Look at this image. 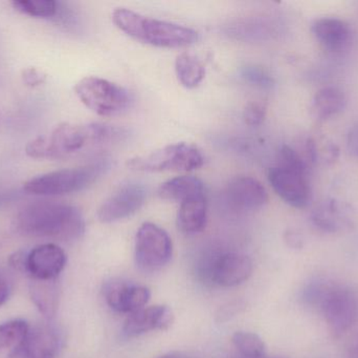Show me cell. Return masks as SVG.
Wrapping results in <instances>:
<instances>
[{"label":"cell","instance_id":"6da1fadb","mask_svg":"<svg viewBox=\"0 0 358 358\" xmlns=\"http://www.w3.org/2000/svg\"><path fill=\"white\" fill-rule=\"evenodd\" d=\"M127 130L105 123H62L48 137L27 143L25 153L33 159L69 160L94 149L124 140Z\"/></svg>","mask_w":358,"mask_h":358},{"label":"cell","instance_id":"7a4b0ae2","mask_svg":"<svg viewBox=\"0 0 358 358\" xmlns=\"http://www.w3.org/2000/svg\"><path fill=\"white\" fill-rule=\"evenodd\" d=\"M15 226L25 237L73 241L84 235L85 221L75 206L40 201L21 209Z\"/></svg>","mask_w":358,"mask_h":358},{"label":"cell","instance_id":"3957f363","mask_svg":"<svg viewBox=\"0 0 358 358\" xmlns=\"http://www.w3.org/2000/svg\"><path fill=\"white\" fill-rule=\"evenodd\" d=\"M302 300L323 315L334 338H341L358 323V292L348 286L315 280L305 286Z\"/></svg>","mask_w":358,"mask_h":358},{"label":"cell","instance_id":"277c9868","mask_svg":"<svg viewBox=\"0 0 358 358\" xmlns=\"http://www.w3.org/2000/svg\"><path fill=\"white\" fill-rule=\"evenodd\" d=\"M113 21L120 31L132 39L157 48H185L197 42L199 37L191 27L151 18L129 8H115Z\"/></svg>","mask_w":358,"mask_h":358},{"label":"cell","instance_id":"5b68a950","mask_svg":"<svg viewBox=\"0 0 358 358\" xmlns=\"http://www.w3.org/2000/svg\"><path fill=\"white\" fill-rule=\"evenodd\" d=\"M110 168L106 159L98 160L85 166L56 170L29 179L24 191L31 195L43 197L69 195L77 193L92 185Z\"/></svg>","mask_w":358,"mask_h":358},{"label":"cell","instance_id":"8992f818","mask_svg":"<svg viewBox=\"0 0 358 358\" xmlns=\"http://www.w3.org/2000/svg\"><path fill=\"white\" fill-rule=\"evenodd\" d=\"M75 92L86 107L102 117L121 115L131 106V95L126 88L94 76L80 80Z\"/></svg>","mask_w":358,"mask_h":358},{"label":"cell","instance_id":"52a82bcc","mask_svg":"<svg viewBox=\"0 0 358 358\" xmlns=\"http://www.w3.org/2000/svg\"><path fill=\"white\" fill-rule=\"evenodd\" d=\"M203 163V156L195 145L180 142L131 158L128 160L127 166L138 172H192L201 167Z\"/></svg>","mask_w":358,"mask_h":358},{"label":"cell","instance_id":"ba28073f","mask_svg":"<svg viewBox=\"0 0 358 358\" xmlns=\"http://www.w3.org/2000/svg\"><path fill=\"white\" fill-rule=\"evenodd\" d=\"M173 252L171 237L153 223H144L136 233V265L144 273L161 270L170 262Z\"/></svg>","mask_w":358,"mask_h":358},{"label":"cell","instance_id":"9c48e42d","mask_svg":"<svg viewBox=\"0 0 358 358\" xmlns=\"http://www.w3.org/2000/svg\"><path fill=\"white\" fill-rule=\"evenodd\" d=\"M147 195L148 191L142 183L136 181L124 183L103 202L98 210L99 220L102 223H113L129 218L142 208Z\"/></svg>","mask_w":358,"mask_h":358},{"label":"cell","instance_id":"30bf717a","mask_svg":"<svg viewBox=\"0 0 358 358\" xmlns=\"http://www.w3.org/2000/svg\"><path fill=\"white\" fill-rule=\"evenodd\" d=\"M206 279L221 287H235L250 279L252 263L248 256L236 252L219 254L208 261Z\"/></svg>","mask_w":358,"mask_h":358},{"label":"cell","instance_id":"8fae6325","mask_svg":"<svg viewBox=\"0 0 358 358\" xmlns=\"http://www.w3.org/2000/svg\"><path fill=\"white\" fill-rule=\"evenodd\" d=\"M269 183L277 195L288 205L305 208L311 200V189L306 174L275 165L267 174Z\"/></svg>","mask_w":358,"mask_h":358},{"label":"cell","instance_id":"7c38bea8","mask_svg":"<svg viewBox=\"0 0 358 358\" xmlns=\"http://www.w3.org/2000/svg\"><path fill=\"white\" fill-rule=\"evenodd\" d=\"M66 254L56 244L37 246L23 259L22 269L34 281H56L66 265Z\"/></svg>","mask_w":358,"mask_h":358},{"label":"cell","instance_id":"4fadbf2b","mask_svg":"<svg viewBox=\"0 0 358 358\" xmlns=\"http://www.w3.org/2000/svg\"><path fill=\"white\" fill-rule=\"evenodd\" d=\"M310 221L317 230L336 235L352 229L355 223V212L346 202L327 199L313 208Z\"/></svg>","mask_w":358,"mask_h":358},{"label":"cell","instance_id":"5bb4252c","mask_svg":"<svg viewBox=\"0 0 358 358\" xmlns=\"http://www.w3.org/2000/svg\"><path fill=\"white\" fill-rule=\"evenodd\" d=\"M59 349L60 338L56 330L50 326H37L29 330L8 358H56Z\"/></svg>","mask_w":358,"mask_h":358},{"label":"cell","instance_id":"9a60e30c","mask_svg":"<svg viewBox=\"0 0 358 358\" xmlns=\"http://www.w3.org/2000/svg\"><path fill=\"white\" fill-rule=\"evenodd\" d=\"M105 300L113 310L120 313H132L145 308L150 300V290L144 286L123 281H111L104 287Z\"/></svg>","mask_w":358,"mask_h":358},{"label":"cell","instance_id":"2e32d148","mask_svg":"<svg viewBox=\"0 0 358 358\" xmlns=\"http://www.w3.org/2000/svg\"><path fill=\"white\" fill-rule=\"evenodd\" d=\"M227 197L235 207L243 210L259 209L268 201V195L262 183L248 176L231 179L227 186Z\"/></svg>","mask_w":358,"mask_h":358},{"label":"cell","instance_id":"e0dca14e","mask_svg":"<svg viewBox=\"0 0 358 358\" xmlns=\"http://www.w3.org/2000/svg\"><path fill=\"white\" fill-rule=\"evenodd\" d=\"M173 319V312L168 306L143 308L126 319L123 333L127 338H136L155 330H166L172 325Z\"/></svg>","mask_w":358,"mask_h":358},{"label":"cell","instance_id":"ac0fdd59","mask_svg":"<svg viewBox=\"0 0 358 358\" xmlns=\"http://www.w3.org/2000/svg\"><path fill=\"white\" fill-rule=\"evenodd\" d=\"M315 39L327 50L338 52L350 41L351 29L346 21L336 17H322L311 23Z\"/></svg>","mask_w":358,"mask_h":358},{"label":"cell","instance_id":"d6986e66","mask_svg":"<svg viewBox=\"0 0 358 358\" xmlns=\"http://www.w3.org/2000/svg\"><path fill=\"white\" fill-rule=\"evenodd\" d=\"M208 221V202L203 195L191 198L180 203L178 226L185 235H195L206 228Z\"/></svg>","mask_w":358,"mask_h":358},{"label":"cell","instance_id":"ffe728a7","mask_svg":"<svg viewBox=\"0 0 358 358\" xmlns=\"http://www.w3.org/2000/svg\"><path fill=\"white\" fill-rule=\"evenodd\" d=\"M347 104V98L344 92L338 88L328 86L313 97L310 105V113L313 119L324 121L344 111Z\"/></svg>","mask_w":358,"mask_h":358},{"label":"cell","instance_id":"44dd1931","mask_svg":"<svg viewBox=\"0 0 358 358\" xmlns=\"http://www.w3.org/2000/svg\"><path fill=\"white\" fill-rule=\"evenodd\" d=\"M159 198L182 203L185 200L204 195V185L196 177L181 176L164 182L157 191Z\"/></svg>","mask_w":358,"mask_h":358},{"label":"cell","instance_id":"7402d4cb","mask_svg":"<svg viewBox=\"0 0 358 358\" xmlns=\"http://www.w3.org/2000/svg\"><path fill=\"white\" fill-rule=\"evenodd\" d=\"M31 296L34 304L45 317H52L58 309L59 294L56 281L31 280Z\"/></svg>","mask_w":358,"mask_h":358},{"label":"cell","instance_id":"603a6c76","mask_svg":"<svg viewBox=\"0 0 358 358\" xmlns=\"http://www.w3.org/2000/svg\"><path fill=\"white\" fill-rule=\"evenodd\" d=\"M176 71L181 85L187 88H195L206 77L203 63L189 53L178 55L176 60Z\"/></svg>","mask_w":358,"mask_h":358},{"label":"cell","instance_id":"cb8c5ba5","mask_svg":"<svg viewBox=\"0 0 358 358\" xmlns=\"http://www.w3.org/2000/svg\"><path fill=\"white\" fill-rule=\"evenodd\" d=\"M234 346L242 358H260L266 355L262 338L252 332H236L231 338Z\"/></svg>","mask_w":358,"mask_h":358},{"label":"cell","instance_id":"d4e9b609","mask_svg":"<svg viewBox=\"0 0 358 358\" xmlns=\"http://www.w3.org/2000/svg\"><path fill=\"white\" fill-rule=\"evenodd\" d=\"M12 6L18 12L36 18H52L59 10V4L54 0H14Z\"/></svg>","mask_w":358,"mask_h":358},{"label":"cell","instance_id":"484cf974","mask_svg":"<svg viewBox=\"0 0 358 358\" xmlns=\"http://www.w3.org/2000/svg\"><path fill=\"white\" fill-rule=\"evenodd\" d=\"M29 327L27 322L15 319L0 325V353L15 348L25 338Z\"/></svg>","mask_w":358,"mask_h":358},{"label":"cell","instance_id":"4316f807","mask_svg":"<svg viewBox=\"0 0 358 358\" xmlns=\"http://www.w3.org/2000/svg\"><path fill=\"white\" fill-rule=\"evenodd\" d=\"M271 25L265 22L262 19H252V20L241 21L233 25L229 33L237 38L245 40L264 39L271 35L269 29Z\"/></svg>","mask_w":358,"mask_h":358},{"label":"cell","instance_id":"83f0119b","mask_svg":"<svg viewBox=\"0 0 358 358\" xmlns=\"http://www.w3.org/2000/svg\"><path fill=\"white\" fill-rule=\"evenodd\" d=\"M240 77L250 84L261 90H271L275 86V79L273 76L258 65L246 64L239 71Z\"/></svg>","mask_w":358,"mask_h":358},{"label":"cell","instance_id":"f1b7e54d","mask_svg":"<svg viewBox=\"0 0 358 358\" xmlns=\"http://www.w3.org/2000/svg\"><path fill=\"white\" fill-rule=\"evenodd\" d=\"M278 165L282 166L288 170H294V172H300V174H306L308 172V164L303 159L301 153L294 151L287 145H283L280 149L279 155H278Z\"/></svg>","mask_w":358,"mask_h":358},{"label":"cell","instance_id":"f546056e","mask_svg":"<svg viewBox=\"0 0 358 358\" xmlns=\"http://www.w3.org/2000/svg\"><path fill=\"white\" fill-rule=\"evenodd\" d=\"M266 116V106L261 102H252L243 111V119L248 125L259 126L264 121Z\"/></svg>","mask_w":358,"mask_h":358},{"label":"cell","instance_id":"4dcf8cb0","mask_svg":"<svg viewBox=\"0 0 358 358\" xmlns=\"http://www.w3.org/2000/svg\"><path fill=\"white\" fill-rule=\"evenodd\" d=\"M45 75L34 67L24 69L22 73V79L25 85L36 88V86L41 85L45 81Z\"/></svg>","mask_w":358,"mask_h":358},{"label":"cell","instance_id":"1f68e13d","mask_svg":"<svg viewBox=\"0 0 358 358\" xmlns=\"http://www.w3.org/2000/svg\"><path fill=\"white\" fill-rule=\"evenodd\" d=\"M347 149L349 153L358 158V124L351 126L347 134Z\"/></svg>","mask_w":358,"mask_h":358},{"label":"cell","instance_id":"d6a6232c","mask_svg":"<svg viewBox=\"0 0 358 358\" xmlns=\"http://www.w3.org/2000/svg\"><path fill=\"white\" fill-rule=\"evenodd\" d=\"M285 241L290 247L294 248V249H301L304 245V240H303L302 235L294 230H289L286 233Z\"/></svg>","mask_w":358,"mask_h":358},{"label":"cell","instance_id":"836d02e7","mask_svg":"<svg viewBox=\"0 0 358 358\" xmlns=\"http://www.w3.org/2000/svg\"><path fill=\"white\" fill-rule=\"evenodd\" d=\"M8 294H10V288L6 280L0 277V307L8 301Z\"/></svg>","mask_w":358,"mask_h":358},{"label":"cell","instance_id":"e575fe53","mask_svg":"<svg viewBox=\"0 0 358 358\" xmlns=\"http://www.w3.org/2000/svg\"><path fill=\"white\" fill-rule=\"evenodd\" d=\"M260 358H288L286 357H267V355H264V357Z\"/></svg>","mask_w":358,"mask_h":358},{"label":"cell","instance_id":"d590c367","mask_svg":"<svg viewBox=\"0 0 358 358\" xmlns=\"http://www.w3.org/2000/svg\"><path fill=\"white\" fill-rule=\"evenodd\" d=\"M159 358H178V357H173V355H164V357H161Z\"/></svg>","mask_w":358,"mask_h":358},{"label":"cell","instance_id":"8d00e7d4","mask_svg":"<svg viewBox=\"0 0 358 358\" xmlns=\"http://www.w3.org/2000/svg\"><path fill=\"white\" fill-rule=\"evenodd\" d=\"M355 349L358 351V336L357 340H355Z\"/></svg>","mask_w":358,"mask_h":358}]
</instances>
